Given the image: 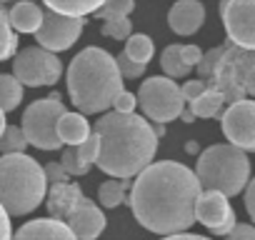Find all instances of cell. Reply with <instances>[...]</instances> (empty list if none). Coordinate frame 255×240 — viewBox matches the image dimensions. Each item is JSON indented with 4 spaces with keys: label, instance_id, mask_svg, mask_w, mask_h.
<instances>
[{
    "label": "cell",
    "instance_id": "cell-1",
    "mask_svg": "<svg viewBox=\"0 0 255 240\" xmlns=\"http://www.w3.org/2000/svg\"><path fill=\"white\" fill-rule=\"evenodd\" d=\"M128 190L135 220L145 230L165 238L185 233L195 223V200L203 188L188 165L158 160L143 168Z\"/></svg>",
    "mask_w": 255,
    "mask_h": 240
},
{
    "label": "cell",
    "instance_id": "cell-2",
    "mask_svg": "<svg viewBox=\"0 0 255 240\" xmlns=\"http://www.w3.org/2000/svg\"><path fill=\"white\" fill-rule=\"evenodd\" d=\"M100 138L98 168L118 180H130L155 160L158 138L150 123L133 113H103L95 120Z\"/></svg>",
    "mask_w": 255,
    "mask_h": 240
},
{
    "label": "cell",
    "instance_id": "cell-3",
    "mask_svg": "<svg viewBox=\"0 0 255 240\" xmlns=\"http://www.w3.org/2000/svg\"><path fill=\"white\" fill-rule=\"evenodd\" d=\"M68 93L80 113H105L113 98L123 90V78L115 58L98 45L80 50L68 65Z\"/></svg>",
    "mask_w": 255,
    "mask_h": 240
},
{
    "label": "cell",
    "instance_id": "cell-4",
    "mask_svg": "<svg viewBox=\"0 0 255 240\" xmlns=\"http://www.w3.org/2000/svg\"><path fill=\"white\" fill-rule=\"evenodd\" d=\"M200 78L208 88L223 95V103H238L255 93V55L253 50L238 48L233 43L218 45L203 53L200 63L195 65Z\"/></svg>",
    "mask_w": 255,
    "mask_h": 240
},
{
    "label": "cell",
    "instance_id": "cell-5",
    "mask_svg": "<svg viewBox=\"0 0 255 240\" xmlns=\"http://www.w3.org/2000/svg\"><path fill=\"white\" fill-rule=\"evenodd\" d=\"M43 165L25 155L13 153L0 158V205L8 215H28L45 200Z\"/></svg>",
    "mask_w": 255,
    "mask_h": 240
},
{
    "label": "cell",
    "instance_id": "cell-6",
    "mask_svg": "<svg viewBox=\"0 0 255 240\" xmlns=\"http://www.w3.org/2000/svg\"><path fill=\"white\" fill-rule=\"evenodd\" d=\"M203 190L223 193L225 198H235L250 180V160L235 145H210L200 153L198 168L193 170Z\"/></svg>",
    "mask_w": 255,
    "mask_h": 240
},
{
    "label": "cell",
    "instance_id": "cell-7",
    "mask_svg": "<svg viewBox=\"0 0 255 240\" xmlns=\"http://www.w3.org/2000/svg\"><path fill=\"white\" fill-rule=\"evenodd\" d=\"M65 113L63 100H35L23 113V135L28 145H35L40 150H58L63 143L58 138V120Z\"/></svg>",
    "mask_w": 255,
    "mask_h": 240
},
{
    "label": "cell",
    "instance_id": "cell-8",
    "mask_svg": "<svg viewBox=\"0 0 255 240\" xmlns=\"http://www.w3.org/2000/svg\"><path fill=\"white\" fill-rule=\"evenodd\" d=\"M138 105L145 113V118L155 120V123H170L178 120L180 110L185 108V100L180 95V85H175V80L170 78H148L140 90H138Z\"/></svg>",
    "mask_w": 255,
    "mask_h": 240
},
{
    "label": "cell",
    "instance_id": "cell-9",
    "mask_svg": "<svg viewBox=\"0 0 255 240\" xmlns=\"http://www.w3.org/2000/svg\"><path fill=\"white\" fill-rule=\"evenodd\" d=\"M63 75V63L55 53L45 48H25L13 60V78L25 88H48L55 85Z\"/></svg>",
    "mask_w": 255,
    "mask_h": 240
},
{
    "label": "cell",
    "instance_id": "cell-10",
    "mask_svg": "<svg viewBox=\"0 0 255 240\" xmlns=\"http://www.w3.org/2000/svg\"><path fill=\"white\" fill-rule=\"evenodd\" d=\"M83 28H85V18H68L53 10H43L40 28L33 35L38 38L40 48L50 53H63L75 45V40L83 35Z\"/></svg>",
    "mask_w": 255,
    "mask_h": 240
},
{
    "label": "cell",
    "instance_id": "cell-11",
    "mask_svg": "<svg viewBox=\"0 0 255 240\" xmlns=\"http://www.w3.org/2000/svg\"><path fill=\"white\" fill-rule=\"evenodd\" d=\"M223 133L230 140V145L240 148L243 153L255 150V103L250 98L230 103L223 115Z\"/></svg>",
    "mask_w": 255,
    "mask_h": 240
},
{
    "label": "cell",
    "instance_id": "cell-12",
    "mask_svg": "<svg viewBox=\"0 0 255 240\" xmlns=\"http://www.w3.org/2000/svg\"><path fill=\"white\" fill-rule=\"evenodd\" d=\"M220 15L233 45L255 50V0H220Z\"/></svg>",
    "mask_w": 255,
    "mask_h": 240
},
{
    "label": "cell",
    "instance_id": "cell-13",
    "mask_svg": "<svg viewBox=\"0 0 255 240\" xmlns=\"http://www.w3.org/2000/svg\"><path fill=\"white\" fill-rule=\"evenodd\" d=\"M195 220L203 223L215 235H223V238L238 223L235 210L230 208L228 198L223 193H215V190H200V195L195 200Z\"/></svg>",
    "mask_w": 255,
    "mask_h": 240
},
{
    "label": "cell",
    "instance_id": "cell-14",
    "mask_svg": "<svg viewBox=\"0 0 255 240\" xmlns=\"http://www.w3.org/2000/svg\"><path fill=\"white\" fill-rule=\"evenodd\" d=\"M65 225L70 228V233L78 240H98L100 233L105 230L108 220L105 213L90 200V198H80V203L73 208V213L65 218Z\"/></svg>",
    "mask_w": 255,
    "mask_h": 240
},
{
    "label": "cell",
    "instance_id": "cell-15",
    "mask_svg": "<svg viewBox=\"0 0 255 240\" xmlns=\"http://www.w3.org/2000/svg\"><path fill=\"white\" fill-rule=\"evenodd\" d=\"M205 23V8L200 0H178L168 10V25L178 35H193Z\"/></svg>",
    "mask_w": 255,
    "mask_h": 240
},
{
    "label": "cell",
    "instance_id": "cell-16",
    "mask_svg": "<svg viewBox=\"0 0 255 240\" xmlns=\"http://www.w3.org/2000/svg\"><path fill=\"white\" fill-rule=\"evenodd\" d=\"M83 198V188L78 183H55L45 190V205H48V213L53 220H63L73 213V208L80 203Z\"/></svg>",
    "mask_w": 255,
    "mask_h": 240
},
{
    "label": "cell",
    "instance_id": "cell-17",
    "mask_svg": "<svg viewBox=\"0 0 255 240\" xmlns=\"http://www.w3.org/2000/svg\"><path fill=\"white\" fill-rule=\"evenodd\" d=\"M10 240H78L63 220L53 218H35L15 230Z\"/></svg>",
    "mask_w": 255,
    "mask_h": 240
},
{
    "label": "cell",
    "instance_id": "cell-18",
    "mask_svg": "<svg viewBox=\"0 0 255 240\" xmlns=\"http://www.w3.org/2000/svg\"><path fill=\"white\" fill-rule=\"evenodd\" d=\"M40 20H43V8L35 5L33 0H20V3H13V8L8 10V23L18 33L33 35L40 28Z\"/></svg>",
    "mask_w": 255,
    "mask_h": 240
},
{
    "label": "cell",
    "instance_id": "cell-19",
    "mask_svg": "<svg viewBox=\"0 0 255 240\" xmlns=\"http://www.w3.org/2000/svg\"><path fill=\"white\" fill-rule=\"evenodd\" d=\"M90 135V125L83 113H63L60 120H58V138L60 143H68V145H80L85 138Z\"/></svg>",
    "mask_w": 255,
    "mask_h": 240
},
{
    "label": "cell",
    "instance_id": "cell-20",
    "mask_svg": "<svg viewBox=\"0 0 255 240\" xmlns=\"http://www.w3.org/2000/svg\"><path fill=\"white\" fill-rule=\"evenodd\" d=\"M43 3L53 13H60L68 18H85V15H93L105 0H43Z\"/></svg>",
    "mask_w": 255,
    "mask_h": 240
},
{
    "label": "cell",
    "instance_id": "cell-21",
    "mask_svg": "<svg viewBox=\"0 0 255 240\" xmlns=\"http://www.w3.org/2000/svg\"><path fill=\"white\" fill-rule=\"evenodd\" d=\"M223 95L205 85V90L190 103V113L195 118H220L223 115Z\"/></svg>",
    "mask_w": 255,
    "mask_h": 240
},
{
    "label": "cell",
    "instance_id": "cell-22",
    "mask_svg": "<svg viewBox=\"0 0 255 240\" xmlns=\"http://www.w3.org/2000/svg\"><path fill=\"white\" fill-rule=\"evenodd\" d=\"M128 188H130V180H118V178H110L105 180L100 188H98V200L103 208H118L123 205L125 195H128Z\"/></svg>",
    "mask_w": 255,
    "mask_h": 240
},
{
    "label": "cell",
    "instance_id": "cell-23",
    "mask_svg": "<svg viewBox=\"0 0 255 240\" xmlns=\"http://www.w3.org/2000/svg\"><path fill=\"white\" fill-rule=\"evenodd\" d=\"M20 100H23V85L13 75L3 73L0 75V110L10 113L20 105Z\"/></svg>",
    "mask_w": 255,
    "mask_h": 240
},
{
    "label": "cell",
    "instance_id": "cell-24",
    "mask_svg": "<svg viewBox=\"0 0 255 240\" xmlns=\"http://www.w3.org/2000/svg\"><path fill=\"white\" fill-rule=\"evenodd\" d=\"M160 68H163L165 78H170V80L185 78V75L190 73V68H188V65L183 63V58H180V45H168V48L163 50V55H160Z\"/></svg>",
    "mask_w": 255,
    "mask_h": 240
},
{
    "label": "cell",
    "instance_id": "cell-25",
    "mask_svg": "<svg viewBox=\"0 0 255 240\" xmlns=\"http://www.w3.org/2000/svg\"><path fill=\"white\" fill-rule=\"evenodd\" d=\"M125 40H128L125 43V55L130 60H135V63H140V65H148V60L155 53L153 40L148 35H128Z\"/></svg>",
    "mask_w": 255,
    "mask_h": 240
},
{
    "label": "cell",
    "instance_id": "cell-26",
    "mask_svg": "<svg viewBox=\"0 0 255 240\" xmlns=\"http://www.w3.org/2000/svg\"><path fill=\"white\" fill-rule=\"evenodd\" d=\"M18 50V33L8 23V10L0 5V63L13 58Z\"/></svg>",
    "mask_w": 255,
    "mask_h": 240
},
{
    "label": "cell",
    "instance_id": "cell-27",
    "mask_svg": "<svg viewBox=\"0 0 255 240\" xmlns=\"http://www.w3.org/2000/svg\"><path fill=\"white\" fill-rule=\"evenodd\" d=\"M25 148H28V140L23 130L15 125H5V130L0 133V153L13 155V153H25Z\"/></svg>",
    "mask_w": 255,
    "mask_h": 240
},
{
    "label": "cell",
    "instance_id": "cell-28",
    "mask_svg": "<svg viewBox=\"0 0 255 240\" xmlns=\"http://www.w3.org/2000/svg\"><path fill=\"white\" fill-rule=\"evenodd\" d=\"M135 8V0H105V3L93 13L95 18L110 20V18H128Z\"/></svg>",
    "mask_w": 255,
    "mask_h": 240
},
{
    "label": "cell",
    "instance_id": "cell-29",
    "mask_svg": "<svg viewBox=\"0 0 255 240\" xmlns=\"http://www.w3.org/2000/svg\"><path fill=\"white\" fill-rule=\"evenodd\" d=\"M130 33H133L130 18H110V20H105V25H103V35H105V38H113V40H125Z\"/></svg>",
    "mask_w": 255,
    "mask_h": 240
},
{
    "label": "cell",
    "instance_id": "cell-30",
    "mask_svg": "<svg viewBox=\"0 0 255 240\" xmlns=\"http://www.w3.org/2000/svg\"><path fill=\"white\" fill-rule=\"evenodd\" d=\"M98 150H100V138H98V133H93V130H90V135H88L80 145H75V153H78V158H80L85 165H93V163L98 160Z\"/></svg>",
    "mask_w": 255,
    "mask_h": 240
},
{
    "label": "cell",
    "instance_id": "cell-31",
    "mask_svg": "<svg viewBox=\"0 0 255 240\" xmlns=\"http://www.w3.org/2000/svg\"><path fill=\"white\" fill-rule=\"evenodd\" d=\"M60 165H63V170H65L68 175H88V170H90V165H85V163L78 158V153H75V148H73V145L63 150Z\"/></svg>",
    "mask_w": 255,
    "mask_h": 240
},
{
    "label": "cell",
    "instance_id": "cell-32",
    "mask_svg": "<svg viewBox=\"0 0 255 240\" xmlns=\"http://www.w3.org/2000/svg\"><path fill=\"white\" fill-rule=\"evenodd\" d=\"M115 65H118V70H120V78H140V75L145 73V65L130 60L125 53H120V55L115 58Z\"/></svg>",
    "mask_w": 255,
    "mask_h": 240
},
{
    "label": "cell",
    "instance_id": "cell-33",
    "mask_svg": "<svg viewBox=\"0 0 255 240\" xmlns=\"http://www.w3.org/2000/svg\"><path fill=\"white\" fill-rule=\"evenodd\" d=\"M135 105H138L135 93L125 90V88H123V90L113 98V103H110V108H115V113H135Z\"/></svg>",
    "mask_w": 255,
    "mask_h": 240
},
{
    "label": "cell",
    "instance_id": "cell-34",
    "mask_svg": "<svg viewBox=\"0 0 255 240\" xmlns=\"http://www.w3.org/2000/svg\"><path fill=\"white\" fill-rule=\"evenodd\" d=\"M43 173H45V183L48 185H55V183H68V173L63 170V165L60 163H48V165H43Z\"/></svg>",
    "mask_w": 255,
    "mask_h": 240
},
{
    "label": "cell",
    "instance_id": "cell-35",
    "mask_svg": "<svg viewBox=\"0 0 255 240\" xmlns=\"http://www.w3.org/2000/svg\"><path fill=\"white\" fill-rule=\"evenodd\" d=\"M225 240H255V228L248 223H235V228L225 235Z\"/></svg>",
    "mask_w": 255,
    "mask_h": 240
},
{
    "label": "cell",
    "instance_id": "cell-36",
    "mask_svg": "<svg viewBox=\"0 0 255 240\" xmlns=\"http://www.w3.org/2000/svg\"><path fill=\"white\" fill-rule=\"evenodd\" d=\"M180 58H183V63L193 70L198 63H200V58H203V50L198 48V45H180Z\"/></svg>",
    "mask_w": 255,
    "mask_h": 240
},
{
    "label": "cell",
    "instance_id": "cell-37",
    "mask_svg": "<svg viewBox=\"0 0 255 240\" xmlns=\"http://www.w3.org/2000/svg\"><path fill=\"white\" fill-rule=\"evenodd\" d=\"M203 90H205V83H203V80H188V83L180 88V95H183V100H190V103H193Z\"/></svg>",
    "mask_w": 255,
    "mask_h": 240
},
{
    "label": "cell",
    "instance_id": "cell-38",
    "mask_svg": "<svg viewBox=\"0 0 255 240\" xmlns=\"http://www.w3.org/2000/svg\"><path fill=\"white\" fill-rule=\"evenodd\" d=\"M243 190H245V208H248V215L255 218V180H248V185H245Z\"/></svg>",
    "mask_w": 255,
    "mask_h": 240
},
{
    "label": "cell",
    "instance_id": "cell-39",
    "mask_svg": "<svg viewBox=\"0 0 255 240\" xmlns=\"http://www.w3.org/2000/svg\"><path fill=\"white\" fill-rule=\"evenodd\" d=\"M13 238V228H10V215L0 205V240H10Z\"/></svg>",
    "mask_w": 255,
    "mask_h": 240
},
{
    "label": "cell",
    "instance_id": "cell-40",
    "mask_svg": "<svg viewBox=\"0 0 255 240\" xmlns=\"http://www.w3.org/2000/svg\"><path fill=\"white\" fill-rule=\"evenodd\" d=\"M163 240H210L205 235H193V233H175V235H165Z\"/></svg>",
    "mask_w": 255,
    "mask_h": 240
},
{
    "label": "cell",
    "instance_id": "cell-41",
    "mask_svg": "<svg viewBox=\"0 0 255 240\" xmlns=\"http://www.w3.org/2000/svg\"><path fill=\"white\" fill-rule=\"evenodd\" d=\"M178 118H180V120H183V123H193V120H195V115H193V113H190V110H185V108H183V110H180V115H178Z\"/></svg>",
    "mask_w": 255,
    "mask_h": 240
},
{
    "label": "cell",
    "instance_id": "cell-42",
    "mask_svg": "<svg viewBox=\"0 0 255 240\" xmlns=\"http://www.w3.org/2000/svg\"><path fill=\"white\" fill-rule=\"evenodd\" d=\"M153 133H155V138H158V140H160V138H163V135H165V125H163V123H158V125H155V128H153Z\"/></svg>",
    "mask_w": 255,
    "mask_h": 240
},
{
    "label": "cell",
    "instance_id": "cell-43",
    "mask_svg": "<svg viewBox=\"0 0 255 240\" xmlns=\"http://www.w3.org/2000/svg\"><path fill=\"white\" fill-rule=\"evenodd\" d=\"M185 150H188L190 155H195V153H198V143H188V145H185Z\"/></svg>",
    "mask_w": 255,
    "mask_h": 240
},
{
    "label": "cell",
    "instance_id": "cell-44",
    "mask_svg": "<svg viewBox=\"0 0 255 240\" xmlns=\"http://www.w3.org/2000/svg\"><path fill=\"white\" fill-rule=\"evenodd\" d=\"M5 125H8V123H5V113H3V110H0V133H3V130H5Z\"/></svg>",
    "mask_w": 255,
    "mask_h": 240
},
{
    "label": "cell",
    "instance_id": "cell-45",
    "mask_svg": "<svg viewBox=\"0 0 255 240\" xmlns=\"http://www.w3.org/2000/svg\"><path fill=\"white\" fill-rule=\"evenodd\" d=\"M3 3H20V0H0V5H3Z\"/></svg>",
    "mask_w": 255,
    "mask_h": 240
}]
</instances>
